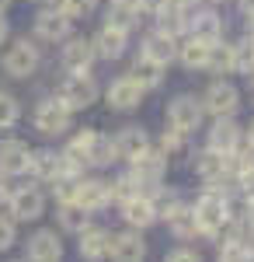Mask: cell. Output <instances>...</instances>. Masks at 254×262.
<instances>
[{"label": "cell", "mask_w": 254, "mask_h": 262, "mask_svg": "<svg viewBox=\"0 0 254 262\" xmlns=\"http://www.w3.org/2000/svg\"><path fill=\"white\" fill-rule=\"evenodd\" d=\"M28 171L35 175V179H42V182H53V179H59V175H77L70 164H66V158L63 154H56V150H32V158H28Z\"/></svg>", "instance_id": "ba28073f"}, {"label": "cell", "mask_w": 254, "mask_h": 262, "mask_svg": "<svg viewBox=\"0 0 254 262\" xmlns=\"http://www.w3.org/2000/svg\"><path fill=\"white\" fill-rule=\"evenodd\" d=\"M108 255H112V262H143L146 259V245H143V238H139V231L112 234Z\"/></svg>", "instance_id": "8fae6325"}, {"label": "cell", "mask_w": 254, "mask_h": 262, "mask_svg": "<svg viewBox=\"0 0 254 262\" xmlns=\"http://www.w3.org/2000/svg\"><path fill=\"white\" fill-rule=\"evenodd\" d=\"M206 70L213 74H234V46L223 39L209 42V60H206Z\"/></svg>", "instance_id": "83f0119b"}, {"label": "cell", "mask_w": 254, "mask_h": 262, "mask_svg": "<svg viewBox=\"0 0 254 262\" xmlns=\"http://www.w3.org/2000/svg\"><path fill=\"white\" fill-rule=\"evenodd\" d=\"M209 147L219 150V154H234L237 147H240V126L230 116L226 119H216L213 129H209Z\"/></svg>", "instance_id": "44dd1931"}, {"label": "cell", "mask_w": 254, "mask_h": 262, "mask_svg": "<svg viewBox=\"0 0 254 262\" xmlns=\"http://www.w3.org/2000/svg\"><path fill=\"white\" fill-rule=\"evenodd\" d=\"M213 4H226V0H213Z\"/></svg>", "instance_id": "816d5d0a"}, {"label": "cell", "mask_w": 254, "mask_h": 262, "mask_svg": "<svg viewBox=\"0 0 254 262\" xmlns=\"http://www.w3.org/2000/svg\"><path fill=\"white\" fill-rule=\"evenodd\" d=\"M244 248H247V255L254 262V224H251V231H247V238H244Z\"/></svg>", "instance_id": "60d3db41"}, {"label": "cell", "mask_w": 254, "mask_h": 262, "mask_svg": "<svg viewBox=\"0 0 254 262\" xmlns=\"http://www.w3.org/2000/svg\"><path fill=\"white\" fill-rule=\"evenodd\" d=\"M122 217H125V224H129V227H136V231H143V227H150V224L157 221L154 200H150V196H143V192H136V196H129V200L122 203Z\"/></svg>", "instance_id": "2e32d148"}, {"label": "cell", "mask_w": 254, "mask_h": 262, "mask_svg": "<svg viewBox=\"0 0 254 262\" xmlns=\"http://www.w3.org/2000/svg\"><path fill=\"white\" fill-rule=\"evenodd\" d=\"M133 4H136L143 14H154L157 7H160V4H167V0H133Z\"/></svg>", "instance_id": "ab89813d"}, {"label": "cell", "mask_w": 254, "mask_h": 262, "mask_svg": "<svg viewBox=\"0 0 254 262\" xmlns=\"http://www.w3.org/2000/svg\"><path fill=\"white\" fill-rule=\"evenodd\" d=\"M164 221L171 224V231H174L177 238H195V234H202V231H198V221H195V210H192V206H181V203H177V206L167 213V217H164Z\"/></svg>", "instance_id": "484cf974"}, {"label": "cell", "mask_w": 254, "mask_h": 262, "mask_svg": "<svg viewBox=\"0 0 254 262\" xmlns=\"http://www.w3.org/2000/svg\"><path fill=\"white\" fill-rule=\"evenodd\" d=\"M133 81L143 88V91H150V88H160V81H164V67L154 60H146L143 53H139V60L133 63V74H129Z\"/></svg>", "instance_id": "4316f807"}, {"label": "cell", "mask_w": 254, "mask_h": 262, "mask_svg": "<svg viewBox=\"0 0 254 262\" xmlns=\"http://www.w3.org/2000/svg\"><path fill=\"white\" fill-rule=\"evenodd\" d=\"M7 200H11V213H14V221H39L42 213H45V196H42L39 189H32V185H24V189H18V192H11Z\"/></svg>", "instance_id": "9c48e42d"}, {"label": "cell", "mask_w": 254, "mask_h": 262, "mask_svg": "<svg viewBox=\"0 0 254 262\" xmlns=\"http://www.w3.org/2000/svg\"><path fill=\"white\" fill-rule=\"evenodd\" d=\"M77 185H80L77 175H59V179H53V189H56V200H59V203H73V196H77Z\"/></svg>", "instance_id": "e575fe53"}, {"label": "cell", "mask_w": 254, "mask_h": 262, "mask_svg": "<svg viewBox=\"0 0 254 262\" xmlns=\"http://www.w3.org/2000/svg\"><path fill=\"white\" fill-rule=\"evenodd\" d=\"M18 238V231H14V217H0V252H7L11 245Z\"/></svg>", "instance_id": "8d00e7d4"}, {"label": "cell", "mask_w": 254, "mask_h": 262, "mask_svg": "<svg viewBox=\"0 0 254 262\" xmlns=\"http://www.w3.org/2000/svg\"><path fill=\"white\" fill-rule=\"evenodd\" d=\"M167 126L174 133H181V137L195 133L198 126H202V101H195L192 95H177L167 105Z\"/></svg>", "instance_id": "5b68a950"}, {"label": "cell", "mask_w": 254, "mask_h": 262, "mask_svg": "<svg viewBox=\"0 0 254 262\" xmlns=\"http://www.w3.org/2000/svg\"><path fill=\"white\" fill-rule=\"evenodd\" d=\"M80 234V255L87 262H101V259H108V245H112V234L105 231V227H84V231H77Z\"/></svg>", "instance_id": "9a60e30c"}, {"label": "cell", "mask_w": 254, "mask_h": 262, "mask_svg": "<svg viewBox=\"0 0 254 262\" xmlns=\"http://www.w3.org/2000/svg\"><path fill=\"white\" fill-rule=\"evenodd\" d=\"M94 60H98V53H94V42L91 39H70L63 46V67L70 74H87Z\"/></svg>", "instance_id": "30bf717a"}, {"label": "cell", "mask_w": 254, "mask_h": 262, "mask_svg": "<svg viewBox=\"0 0 254 262\" xmlns=\"http://www.w3.org/2000/svg\"><path fill=\"white\" fill-rule=\"evenodd\" d=\"M164 171H167V158L164 154H154V150H143L139 158H133V179H136L139 189H146L143 196H154L164 182Z\"/></svg>", "instance_id": "277c9868"}, {"label": "cell", "mask_w": 254, "mask_h": 262, "mask_svg": "<svg viewBox=\"0 0 254 262\" xmlns=\"http://www.w3.org/2000/svg\"><path fill=\"white\" fill-rule=\"evenodd\" d=\"M237 105H240V95H237V88L230 81H216L209 91H206V98H202V112H209L216 119H226V116H234Z\"/></svg>", "instance_id": "52a82bcc"}, {"label": "cell", "mask_w": 254, "mask_h": 262, "mask_svg": "<svg viewBox=\"0 0 254 262\" xmlns=\"http://www.w3.org/2000/svg\"><path fill=\"white\" fill-rule=\"evenodd\" d=\"M247 28H251V39H254V14H247Z\"/></svg>", "instance_id": "bcb514c9"}, {"label": "cell", "mask_w": 254, "mask_h": 262, "mask_svg": "<svg viewBox=\"0 0 254 262\" xmlns=\"http://www.w3.org/2000/svg\"><path fill=\"white\" fill-rule=\"evenodd\" d=\"M91 42H94V53H98V56L118 60V56L125 53V46H129V32H122V28H115V25H105Z\"/></svg>", "instance_id": "d6986e66"}, {"label": "cell", "mask_w": 254, "mask_h": 262, "mask_svg": "<svg viewBox=\"0 0 254 262\" xmlns=\"http://www.w3.org/2000/svg\"><path fill=\"white\" fill-rule=\"evenodd\" d=\"M219 262H251V255H247V248H244L240 242H223Z\"/></svg>", "instance_id": "d590c367"}, {"label": "cell", "mask_w": 254, "mask_h": 262, "mask_svg": "<svg viewBox=\"0 0 254 262\" xmlns=\"http://www.w3.org/2000/svg\"><path fill=\"white\" fill-rule=\"evenodd\" d=\"M177 4H181V7H188V4H195V0H177Z\"/></svg>", "instance_id": "681fc988"}, {"label": "cell", "mask_w": 254, "mask_h": 262, "mask_svg": "<svg viewBox=\"0 0 254 262\" xmlns=\"http://www.w3.org/2000/svg\"><path fill=\"white\" fill-rule=\"evenodd\" d=\"M247 224H254V196H247Z\"/></svg>", "instance_id": "ee69618b"}, {"label": "cell", "mask_w": 254, "mask_h": 262, "mask_svg": "<svg viewBox=\"0 0 254 262\" xmlns=\"http://www.w3.org/2000/svg\"><path fill=\"white\" fill-rule=\"evenodd\" d=\"M247 140H251V147H254V122H251V129H247Z\"/></svg>", "instance_id": "c3c4849f"}, {"label": "cell", "mask_w": 254, "mask_h": 262, "mask_svg": "<svg viewBox=\"0 0 254 262\" xmlns=\"http://www.w3.org/2000/svg\"><path fill=\"white\" fill-rule=\"evenodd\" d=\"M143 56L160 63V67H167L171 60H177V39L164 35V32H154V35H146V42H143Z\"/></svg>", "instance_id": "cb8c5ba5"}, {"label": "cell", "mask_w": 254, "mask_h": 262, "mask_svg": "<svg viewBox=\"0 0 254 262\" xmlns=\"http://www.w3.org/2000/svg\"><path fill=\"white\" fill-rule=\"evenodd\" d=\"M7 196H11V189H7V182H4V175H0V203L7 200Z\"/></svg>", "instance_id": "7bdbcfd3"}, {"label": "cell", "mask_w": 254, "mask_h": 262, "mask_svg": "<svg viewBox=\"0 0 254 262\" xmlns=\"http://www.w3.org/2000/svg\"><path fill=\"white\" fill-rule=\"evenodd\" d=\"M254 70V39H244L234 46V74H247Z\"/></svg>", "instance_id": "4dcf8cb0"}, {"label": "cell", "mask_w": 254, "mask_h": 262, "mask_svg": "<svg viewBox=\"0 0 254 262\" xmlns=\"http://www.w3.org/2000/svg\"><path fill=\"white\" fill-rule=\"evenodd\" d=\"M181 140H185L181 133H174V129H164V140H160V147H164V158H167V154H177V150H181Z\"/></svg>", "instance_id": "74e56055"}, {"label": "cell", "mask_w": 254, "mask_h": 262, "mask_svg": "<svg viewBox=\"0 0 254 262\" xmlns=\"http://www.w3.org/2000/svg\"><path fill=\"white\" fill-rule=\"evenodd\" d=\"M192 210H195L198 231H202V234H209V238H216L226 224L234 221V217H230V200H226V196H219L216 189H206Z\"/></svg>", "instance_id": "6da1fadb"}, {"label": "cell", "mask_w": 254, "mask_h": 262, "mask_svg": "<svg viewBox=\"0 0 254 262\" xmlns=\"http://www.w3.org/2000/svg\"><path fill=\"white\" fill-rule=\"evenodd\" d=\"M70 21L73 18H66L63 11H39L35 14V35L45 42H59V39H66L70 35Z\"/></svg>", "instance_id": "5bb4252c"}, {"label": "cell", "mask_w": 254, "mask_h": 262, "mask_svg": "<svg viewBox=\"0 0 254 262\" xmlns=\"http://www.w3.org/2000/svg\"><path fill=\"white\" fill-rule=\"evenodd\" d=\"M7 32H11V28H7V21H4V14H0V42L7 39Z\"/></svg>", "instance_id": "f6af8a7d"}, {"label": "cell", "mask_w": 254, "mask_h": 262, "mask_svg": "<svg viewBox=\"0 0 254 262\" xmlns=\"http://www.w3.org/2000/svg\"><path fill=\"white\" fill-rule=\"evenodd\" d=\"M87 217H91V213H87L80 203H63V206H59V224H63L66 231H84V227H87Z\"/></svg>", "instance_id": "f546056e"}, {"label": "cell", "mask_w": 254, "mask_h": 262, "mask_svg": "<svg viewBox=\"0 0 254 262\" xmlns=\"http://www.w3.org/2000/svg\"><path fill=\"white\" fill-rule=\"evenodd\" d=\"M185 32H192V39L216 42V39H223V21L216 18L213 11H202L195 18H185Z\"/></svg>", "instance_id": "d4e9b609"}, {"label": "cell", "mask_w": 254, "mask_h": 262, "mask_svg": "<svg viewBox=\"0 0 254 262\" xmlns=\"http://www.w3.org/2000/svg\"><path fill=\"white\" fill-rule=\"evenodd\" d=\"M35 70H39V49L28 39H18L4 53V74H11V77H32Z\"/></svg>", "instance_id": "8992f818"}, {"label": "cell", "mask_w": 254, "mask_h": 262, "mask_svg": "<svg viewBox=\"0 0 254 262\" xmlns=\"http://www.w3.org/2000/svg\"><path fill=\"white\" fill-rule=\"evenodd\" d=\"M177 60L185 63L188 70H206V60H209V42L188 39L185 46H177Z\"/></svg>", "instance_id": "f1b7e54d"}, {"label": "cell", "mask_w": 254, "mask_h": 262, "mask_svg": "<svg viewBox=\"0 0 254 262\" xmlns=\"http://www.w3.org/2000/svg\"><path fill=\"white\" fill-rule=\"evenodd\" d=\"M139 101H143V88L133 77H118V81L108 84V105L112 108L129 112V108H139Z\"/></svg>", "instance_id": "4fadbf2b"}, {"label": "cell", "mask_w": 254, "mask_h": 262, "mask_svg": "<svg viewBox=\"0 0 254 262\" xmlns=\"http://www.w3.org/2000/svg\"><path fill=\"white\" fill-rule=\"evenodd\" d=\"M195 171L202 182H219L230 175V168H226V154H219V150H213V147H206L202 154H195Z\"/></svg>", "instance_id": "7402d4cb"}, {"label": "cell", "mask_w": 254, "mask_h": 262, "mask_svg": "<svg viewBox=\"0 0 254 262\" xmlns=\"http://www.w3.org/2000/svg\"><path fill=\"white\" fill-rule=\"evenodd\" d=\"M56 98L70 108V112H80V108H91L98 101V84L91 74H70L66 81L59 84Z\"/></svg>", "instance_id": "7a4b0ae2"}, {"label": "cell", "mask_w": 254, "mask_h": 262, "mask_svg": "<svg viewBox=\"0 0 254 262\" xmlns=\"http://www.w3.org/2000/svg\"><path fill=\"white\" fill-rule=\"evenodd\" d=\"M56 7L66 18H87V14L98 7V0H56Z\"/></svg>", "instance_id": "836d02e7"}, {"label": "cell", "mask_w": 254, "mask_h": 262, "mask_svg": "<svg viewBox=\"0 0 254 262\" xmlns=\"http://www.w3.org/2000/svg\"><path fill=\"white\" fill-rule=\"evenodd\" d=\"M167 262H202V259H198L192 248H174V252L167 255Z\"/></svg>", "instance_id": "f35d334b"}, {"label": "cell", "mask_w": 254, "mask_h": 262, "mask_svg": "<svg viewBox=\"0 0 254 262\" xmlns=\"http://www.w3.org/2000/svg\"><path fill=\"white\" fill-rule=\"evenodd\" d=\"M73 203H80L87 213H94V210H105V206L112 203V196H108V182H101V179H80Z\"/></svg>", "instance_id": "e0dca14e"}, {"label": "cell", "mask_w": 254, "mask_h": 262, "mask_svg": "<svg viewBox=\"0 0 254 262\" xmlns=\"http://www.w3.org/2000/svg\"><path fill=\"white\" fill-rule=\"evenodd\" d=\"M7 7H11V0H0V14H4V11H7Z\"/></svg>", "instance_id": "7dc6e473"}, {"label": "cell", "mask_w": 254, "mask_h": 262, "mask_svg": "<svg viewBox=\"0 0 254 262\" xmlns=\"http://www.w3.org/2000/svg\"><path fill=\"white\" fill-rule=\"evenodd\" d=\"M136 192H139V185H136L133 175H118L115 182H108V196L118 200V203H125L129 196H136Z\"/></svg>", "instance_id": "d6a6232c"}, {"label": "cell", "mask_w": 254, "mask_h": 262, "mask_svg": "<svg viewBox=\"0 0 254 262\" xmlns=\"http://www.w3.org/2000/svg\"><path fill=\"white\" fill-rule=\"evenodd\" d=\"M63 245H59L56 231H35L28 238V259L32 262H59Z\"/></svg>", "instance_id": "ffe728a7"}, {"label": "cell", "mask_w": 254, "mask_h": 262, "mask_svg": "<svg viewBox=\"0 0 254 262\" xmlns=\"http://www.w3.org/2000/svg\"><path fill=\"white\" fill-rule=\"evenodd\" d=\"M28 143L21 140H0V175H24L28 171Z\"/></svg>", "instance_id": "7c38bea8"}, {"label": "cell", "mask_w": 254, "mask_h": 262, "mask_svg": "<svg viewBox=\"0 0 254 262\" xmlns=\"http://www.w3.org/2000/svg\"><path fill=\"white\" fill-rule=\"evenodd\" d=\"M112 4H125V0H112Z\"/></svg>", "instance_id": "f907efd6"}, {"label": "cell", "mask_w": 254, "mask_h": 262, "mask_svg": "<svg viewBox=\"0 0 254 262\" xmlns=\"http://www.w3.org/2000/svg\"><path fill=\"white\" fill-rule=\"evenodd\" d=\"M70 119H73V112H70L59 98L39 101V105H35V116H32L35 129L45 133V137H63V133L70 129Z\"/></svg>", "instance_id": "3957f363"}, {"label": "cell", "mask_w": 254, "mask_h": 262, "mask_svg": "<svg viewBox=\"0 0 254 262\" xmlns=\"http://www.w3.org/2000/svg\"><path fill=\"white\" fill-rule=\"evenodd\" d=\"M21 119V105L11 91H0V129H11Z\"/></svg>", "instance_id": "1f68e13d"}, {"label": "cell", "mask_w": 254, "mask_h": 262, "mask_svg": "<svg viewBox=\"0 0 254 262\" xmlns=\"http://www.w3.org/2000/svg\"><path fill=\"white\" fill-rule=\"evenodd\" d=\"M240 11H244V18L254 14V0H240Z\"/></svg>", "instance_id": "b9f144b4"}, {"label": "cell", "mask_w": 254, "mask_h": 262, "mask_svg": "<svg viewBox=\"0 0 254 262\" xmlns=\"http://www.w3.org/2000/svg\"><path fill=\"white\" fill-rule=\"evenodd\" d=\"M112 143H115V158H122V161H133L143 150H150V137H146V129H139V126H125Z\"/></svg>", "instance_id": "ac0fdd59"}, {"label": "cell", "mask_w": 254, "mask_h": 262, "mask_svg": "<svg viewBox=\"0 0 254 262\" xmlns=\"http://www.w3.org/2000/svg\"><path fill=\"white\" fill-rule=\"evenodd\" d=\"M154 18H157V32H164V35H171V39H177V35L185 32V7H181L177 0L160 4L154 11Z\"/></svg>", "instance_id": "603a6c76"}]
</instances>
